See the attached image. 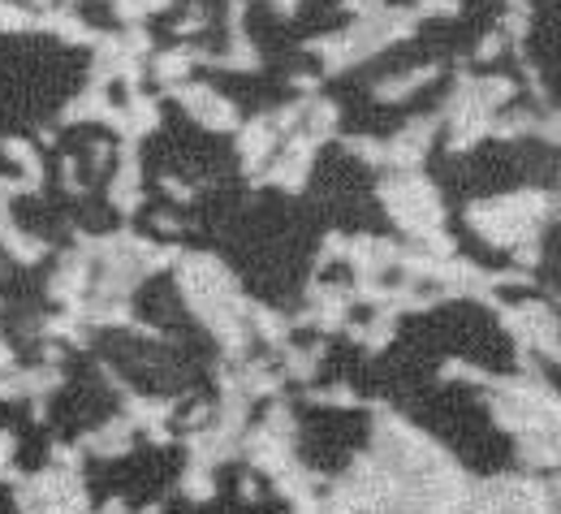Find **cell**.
I'll return each instance as SVG.
<instances>
[{
    "label": "cell",
    "instance_id": "1",
    "mask_svg": "<svg viewBox=\"0 0 561 514\" xmlns=\"http://www.w3.org/2000/svg\"><path fill=\"white\" fill-rule=\"evenodd\" d=\"M545 135H553V139H558V144H561V117H558V122H553V126H545Z\"/></svg>",
    "mask_w": 561,
    "mask_h": 514
}]
</instances>
